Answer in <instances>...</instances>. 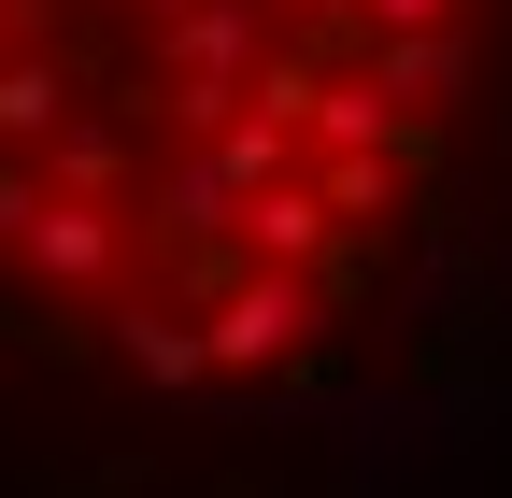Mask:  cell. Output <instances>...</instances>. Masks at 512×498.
Instances as JSON below:
<instances>
[{"instance_id":"cell-1","label":"cell","mask_w":512,"mask_h":498,"mask_svg":"<svg viewBox=\"0 0 512 498\" xmlns=\"http://www.w3.org/2000/svg\"><path fill=\"white\" fill-rule=\"evenodd\" d=\"M512 413V0H0V456L256 470Z\"/></svg>"}]
</instances>
